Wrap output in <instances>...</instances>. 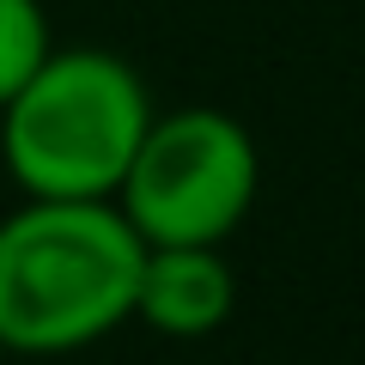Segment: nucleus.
I'll return each instance as SVG.
<instances>
[{
	"mask_svg": "<svg viewBox=\"0 0 365 365\" xmlns=\"http://www.w3.org/2000/svg\"><path fill=\"white\" fill-rule=\"evenodd\" d=\"M49 13L43 0H0V104L19 91V79L49 55Z\"/></svg>",
	"mask_w": 365,
	"mask_h": 365,
	"instance_id": "nucleus-5",
	"label": "nucleus"
},
{
	"mask_svg": "<svg viewBox=\"0 0 365 365\" xmlns=\"http://www.w3.org/2000/svg\"><path fill=\"white\" fill-rule=\"evenodd\" d=\"M146 122L153 91L116 49L49 43V55L0 104V165L19 182V195L116 201Z\"/></svg>",
	"mask_w": 365,
	"mask_h": 365,
	"instance_id": "nucleus-2",
	"label": "nucleus"
},
{
	"mask_svg": "<svg viewBox=\"0 0 365 365\" xmlns=\"http://www.w3.org/2000/svg\"><path fill=\"white\" fill-rule=\"evenodd\" d=\"M140 256L116 201L25 195L0 220V353L67 359L134 323Z\"/></svg>",
	"mask_w": 365,
	"mask_h": 365,
	"instance_id": "nucleus-1",
	"label": "nucleus"
},
{
	"mask_svg": "<svg viewBox=\"0 0 365 365\" xmlns=\"http://www.w3.org/2000/svg\"><path fill=\"white\" fill-rule=\"evenodd\" d=\"M262 195L256 134L213 104H182L146 122L128 170L116 182V207L140 244H225Z\"/></svg>",
	"mask_w": 365,
	"mask_h": 365,
	"instance_id": "nucleus-3",
	"label": "nucleus"
},
{
	"mask_svg": "<svg viewBox=\"0 0 365 365\" xmlns=\"http://www.w3.org/2000/svg\"><path fill=\"white\" fill-rule=\"evenodd\" d=\"M237 304V274L220 244H146L134 280V323L165 341H201L225 329Z\"/></svg>",
	"mask_w": 365,
	"mask_h": 365,
	"instance_id": "nucleus-4",
	"label": "nucleus"
}]
</instances>
